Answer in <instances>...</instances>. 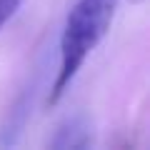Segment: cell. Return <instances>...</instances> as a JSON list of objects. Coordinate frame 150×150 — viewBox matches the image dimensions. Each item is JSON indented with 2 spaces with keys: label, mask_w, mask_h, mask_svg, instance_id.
<instances>
[{
  "label": "cell",
  "mask_w": 150,
  "mask_h": 150,
  "mask_svg": "<svg viewBox=\"0 0 150 150\" xmlns=\"http://www.w3.org/2000/svg\"><path fill=\"white\" fill-rule=\"evenodd\" d=\"M120 0H78L68 13L63 35H60V68L53 85V100H58L80 70L85 58L98 48L110 30L112 15Z\"/></svg>",
  "instance_id": "1"
},
{
  "label": "cell",
  "mask_w": 150,
  "mask_h": 150,
  "mask_svg": "<svg viewBox=\"0 0 150 150\" xmlns=\"http://www.w3.org/2000/svg\"><path fill=\"white\" fill-rule=\"evenodd\" d=\"M90 145V130L80 125V120H68L58 130V138L53 140V148H88Z\"/></svg>",
  "instance_id": "2"
},
{
  "label": "cell",
  "mask_w": 150,
  "mask_h": 150,
  "mask_svg": "<svg viewBox=\"0 0 150 150\" xmlns=\"http://www.w3.org/2000/svg\"><path fill=\"white\" fill-rule=\"evenodd\" d=\"M20 5H23V0H0V30H3V25L18 13Z\"/></svg>",
  "instance_id": "3"
}]
</instances>
